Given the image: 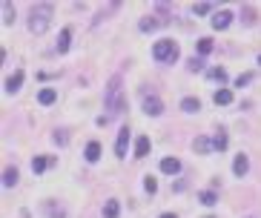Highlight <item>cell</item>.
I'll use <instances>...</instances> for the list:
<instances>
[{"label":"cell","instance_id":"cell-1","mask_svg":"<svg viewBox=\"0 0 261 218\" xmlns=\"http://www.w3.org/2000/svg\"><path fill=\"white\" fill-rule=\"evenodd\" d=\"M49 23H52V3L34 6L32 15H29V29H32L34 34H43V32L49 29Z\"/></svg>","mask_w":261,"mask_h":218},{"label":"cell","instance_id":"cell-2","mask_svg":"<svg viewBox=\"0 0 261 218\" xmlns=\"http://www.w3.org/2000/svg\"><path fill=\"white\" fill-rule=\"evenodd\" d=\"M152 55H155V61H161V63L178 61V43L175 40H158L152 46Z\"/></svg>","mask_w":261,"mask_h":218},{"label":"cell","instance_id":"cell-3","mask_svg":"<svg viewBox=\"0 0 261 218\" xmlns=\"http://www.w3.org/2000/svg\"><path fill=\"white\" fill-rule=\"evenodd\" d=\"M144 112H147V115H152V118H158V115L163 112L161 98H155V95H147V98H144Z\"/></svg>","mask_w":261,"mask_h":218},{"label":"cell","instance_id":"cell-4","mask_svg":"<svg viewBox=\"0 0 261 218\" xmlns=\"http://www.w3.org/2000/svg\"><path fill=\"white\" fill-rule=\"evenodd\" d=\"M127 147H130V129L124 126V129L118 132V141H115V155L124 158V155H127Z\"/></svg>","mask_w":261,"mask_h":218},{"label":"cell","instance_id":"cell-5","mask_svg":"<svg viewBox=\"0 0 261 218\" xmlns=\"http://www.w3.org/2000/svg\"><path fill=\"white\" fill-rule=\"evenodd\" d=\"M247 169H250L247 155H235V161H232V172H235L238 178H244V175H247Z\"/></svg>","mask_w":261,"mask_h":218},{"label":"cell","instance_id":"cell-6","mask_svg":"<svg viewBox=\"0 0 261 218\" xmlns=\"http://www.w3.org/2000/svg\"><path fill=\"white\" fill-rule=\"evenodd\" d=\"M152 150V144H149V138L147 135H141L138 141H135V158H147V152Z\"/></svg>","mask_w":261,"mask_h":218},{"label":"cell","instance_id":"cell-7","mask_svg":"<svg viewBox=\"0 0 261 218\" xmlns=\"http://www.w3.org/2000/svg\"><path fill=\"white\" fill-rule=\"evenodd\" d=\"M20 84H23V72H15L12 78H6V92L15 95L17 89H20Z\"/></svg>","mask_w":261,"mask_h":218},{"label":"cell","instance_id":"cell-8","mask_svg":"<svg viewBox=\"0 0 261 218\" xmlns=\"http://www.w3.org/2000/svg\"><path fill=\"white\" fill-rule=\"evenodd\" d=\"M181 169V161L178 158H163L161 161V172H166V175H175Z\"/></svg>","mask_w":261,"mask_h":218},{"label":"cell","instance_id":"cell-9","mask_svg":"<svg viewBox=\"0 0 261 218\" xmlns=\"http://www.w3.org/2000/svg\"><path fill=\"white\" fill-rule=\"evenodd\" d=\"M229 23H232V15H229V12H218V15L212 17V29H227Z\"/></svg>","mask_w":261,"mask_h":218},{"label":"cell","instance_id":"cell-10","mask_svg":"<svg viewBox=\"0 0 261 218\" xmlns=\"http://www.w3.org/2000/svg\"><path fill=\"white\" fill-rule=\"evenodd\" d=\"M198 201H201L204 207H212V204H218V195H215L212 189H204V192H198Z\"/></svg>","mask_w":261,"mask_h":218},{"label":"cell","instance_id":"cell-11","mask_svg":"<svg viewBox=\"0 0 261 218\" xmlns=\"http://www.w3.org/2000/svg\"><path fill=\"white\" fill-rule=\"evenodd\" d=\"M98 158H100V144H98V141H92V144L86 147V161H89V164H95Z\"/></svg>","mask_w":261,"mask_h":218},{"label":"cell","instance_id":"cell-12","mask_svg":"<svg viewBox=\"0 0 261 218\" xmlns=\"http://www.w3.org/2000/svg\"><path fill=\"white\" fill-rule=\"evenodd\" d=\"M193 147H196V150H198V152H201V155H207L210 150H215L210 138H196V144H193Z\"/></svg>","mask_w":261,"mask_h":218},{"label":"cell","instance_id":"cell-13","mask_svg":"<svg viewBox=\"0 0 261 218\" xmlns=\"http://www.w3.org/2000/svg\"><path fill=\"white\" fill-rule=\"evenodd\" d=\"M212 101L221 103V106H227V103H232V92H229V89H218V92L212 95Z\"/></svg>","mask_w":261,"mask_h":218},{"label":"cell","instance_id":"cell-14","mask_svg":"<svg viewBox=\"0 0 261 218\" xmlns=\"http://www.w3.org/2000/svg\"><path fill=\"white\" fill-rule=\"evenodd\" d=\"M15 184H17V169L9 167V169L3 172V187H15Z\"/></svg>","mask_w":261,"mask_h":218},{"label":"cell","instance_id":"cell-15","mask_svg":"<svg viewBox=\"0 0 261 218\" xmlns=\"http://www.w3.org/2000/svg\"><path fill=\"white\" fill-rule=\"evenodd\" d=\"M69 40H72V29H64L61 37H58V52H66V49H69Z\"/></svg>","mask_w":261,"mask_h":218},{"label":"cell","instance_id":"cell-16","mask_svg":"<svg viewBox=\"0 0 261 218\" xmlns=\"http://www.w3.org/2000/svg\"><path fill=\"white\" fill-rule=\"evenodd\" d=\"M55 98H58V95H55V89H40V95H37V101H40L43 106H49V103H55Z\"/></svg>","mask_w":261,"mask_h":218},{"label":"cell","instance_id":"cell-17","mask_svg":"<svg viewBox=\"0 0 261 218\" xmlns=\"http://www.w3.org/2000/svg\"><path fill=\"white\" fill-rule=\"evenodd\" d=\"M181 109H184V112H198L201 103H198V98H184V101H181Z\"/></svg>","mask_w":261,"mask_h":218},{"label":"cell","instance_id":"cell-18","mask_svg":"<svg viewBox=\"0 0 261 218\" xmlns=\"http://www.w3.org/2000/svg\"><path fill=\"white\" fill-rule=\"evenodd\" d=\"M118 210H121L118 201H106L103 204V218H118Z\"/></svg>","mask_w":261,"mask_h":218},{"label":"cell","instance_id":"cell-19","mask_svg":"<svg viewBox=\"0 0 261 218\" xmlns=\"http://www.w3.org/2000/svg\"><path fill=\"white\" fill-rule=\"evenodd\" d=\"M0 6H3V23H6V26H12V23H15V9H12L6 0H3Z\"/></svg>","mask_w":261,"mask_h":218},{"label":"cell","instance_id":"cell-20","mask_svg":"<svg viewBox=\"0 0 261 218\" xmlns=\"http://www.w3.org/2000/svg\"><path fill=\"white\" fill-rule=\"evenodd\" d=\"M49 164H52V161H49V158H43V155H37L32 161V172H37V175H40V172H43V169H46V167H49Z\"/></svg>","mask_w":261,"mask_h":218},{"label":"cell","instance_id":"cell-21","mask_svg":"<svg viewBox=\"0 0 261 218\" xmlns=\"http://www.w3.org/2000/svg\"><path fill=\"white\" fill-rule=\"evenodd\" d=\"M198 52H201V55H210V52H212V40H210V37H201V40H198Z\"/></svg>","mask_w":261,"mask_h":218},{"label":"cell","instance_id":"cell-22","mask_svg":"<svg viewBox=\"0 0 261 218\" xmlns=\"http://www.w3.org/2000/svg\"><path fill=\"white\" fill-rule=\"evenodd\" d=\"M207 75H210L212 81H218V84H224V81H227V72H224V69H210Z\"/></svg>","mask_w":261,"mask_h":218},{"label":"cell","instance_id":"cell-23","mask_svg":"<svg viewBox=\"0 0 261 218\" xmlns=\"http://www.w3.org/2000/svg\"><path fill=\"white\" fill-rule=\"evenodd\" d=\"M212 147H215V150H227V135H224V132H218V135L212 138Z\"/></svg>","mask_w":261,"mask_h":218},{"label":"cell","instance_id":"cell-24","mask_svg":"<svg viewBox=\"0 0 261 218\" xmlns=\"http://www.w3.org/2000/svg\"><path fill=\"white\" fill-rule=\"evenodd\" d=\"M152 29H158V20H152V17H144V20H141V32H152Z\"/></svg>","mask_w":261,"mask_h":218},{"label":"cell","instance_id":"cell-25","mask_svg":"<svg viewBox=\"0 0 261 218\" xmlns=\"http://www.w3.org/2000/svg\"><path fill=\"white\" fill-rule=\"evenodd\" d=\"M144 189H147L149 195H152V192L158 189V184H155V178H152V175H147V178H144Z\"/></svg>","mask_w":261,"mask_h":218},{"label":"cell","instance_id":"cell-26","mask_svg":"<svg viewBox=\"0 0 261 218\" xmlns=\"http://www.w3.org/2000/svg\"><path fill=\"white\" fill-rule=\"evenodd\" d=\"M210 9H212L210 3H198V6H193V12H196V15H207Z\"/></svg>","mask_w":261,"mask_h":218},{"label":"cell","instance_id":"cell-27","mask_svg":"<svg viewBox=\"0 0 261 218\" xmlns=\"http://www.w3.org/2000/svg\"><path fill=\"white\" fill-rule=\"evenodd\" d=\"M190 69H193V72H201V69H204V61H201V58H193V61H190Z\"/></svg>","mask_w":261,"mask_h":218},{"label":"cell","instance_id":"cell-28","mask_svg":"<svg viewBox=\"0 0 261 218\" xmlns=\"http://www.w3.org/2000/svg\"><path fill=\"white\" fill-rule=\"evenodd\" d=\"M253 81V75L247 72V75H238V81H235V86H244V84H250Z\"/></svg>","mask_w":261,"mask_h":218},{"label":"cell","instance_id":"cell-29","mask_svg":"<svg viewBox=\"0 0 261 218\" xmlns=\"http://www.w3.org/2000/svg\"><path fill=\"white\" fill-rule=\"evenodd\" d=\"M66 141H69V138H66V132H55V144H61V147H64Z\"/></svg>","mask_w":261,"mask_h":218},{"label":"cell","instance_id":"cell-30","mask_svg":"<svg viewBox=\"0 0 261 218\" xmlns=\"http://www.w3.org/2000/svg\"><path fill=\"white\" fill-rule=\"evenodd\" d=\"M161 218H178V216H175V213H166V216H161Z\"/></svg>","mask_w":261,"mask_h":218},{"label":"cell","instance_id":"cell-31","mask_svg":"<svg viewBox=\"0 0 261 218\" xmlns=\"http://www.w3.org/2000/svg\"><path fill=\"white\" fill-rule=\"evenodd\" d=\"M259 63H261V55H259Z\"/></svg>","mask_w":261,"mask_h":218},{"label":"cell","instance_id":"cell-32","mask_svg":"<svg viewBox=\"0 0 261 218\" xmlns=\"http://www.w3.org/2000/svg\"><path fill=\"white\" fill-rule=\"evenodd\" d=\"M207 218H212V216H207Z\"/></svg>","mask_w":261,"mask_h":218}]
</instances>
